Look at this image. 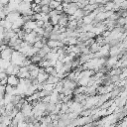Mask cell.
Wrapping results in <instances>:
<instances>
[{
    "label": "cell",
    "instance_id": "6da1fadb",
    "mask_svg": "<svg viewBox=\"0 0 127 127\" xmlns=\"http://www.w3.org/2000/svg\"><path fill=\"white\" fill-rule=\"evenodd\" d=\"M13 52H14V50L8 46L7 48H5L4 50H2V51L0 52V58L3 59V60H8V61H10Z\"/></svg>",
    "mask_w": 127,
    "mask_h": 127
},
{
    "label": "cell",
    "instance_id": "7a4b0ae2",
    "mask_svg": "<svg viewBox=\"0 0 127 127\" xmlns=\"http://www.w3.org/2000/svg\"><path fill=\"white\" fill-rule=\"evenodd\" d=\"M17 76L19 78H29L30 77V72L28 66H20L19 72L17 73Z\"/></svg>",
    "mask_w": 127,
    "mask_h": 127
},
{
    "label": "cell",
    "instance_id": "3957f363",
    "mask_svg": "<svg viewBox=\"0 0 127 127\" xmlns=\"http://www.w3.org/2000/svg\"><path fill=\"white\" fill-rule=\"evenodd\" d=\"M20 81V78L15 74H10L7 76V84L12 86H17Z\"/></svg>",
    "mask_w": 127,
    "mask_h": 127
},
{
    "label": "cell",
    "instance_id": "277c9868",
    "mask_svg": "<svg viewBox=\"0 0 127 127\" xmlns=\"http://www.w3.org/2000/svg\"><path fill=\"white\" fill-rule=\"evenodd\" d=\"M48 76H49V74H48L46 71H44V72H39V74L37 75L36 79L38 80L39 83H45L46 80L48 79Z\"/></svg>",
    "mask_w": 127,
    "mask_h": 127
},
{
    "label": "cell",
    "instance_id": "5b68a950",
    "mask_svg": "<svg viewBox=\"0 0 127 127\" xmlns=\"http://www.w3.org/2000/svg\"><path fill=\"white\" fill-rule=\"evenodd\" d=\"M0 25L4 28V29H11L12 28V23L6 19H2L0 20Z\"/></svg>",
    "mask_w": 127,
    "mask_h": 127
},
{
    "label": "cell",
    "instance_id": "8992f818",
    "mask_svg": "<svg viewBox=\"0 0 127 127\" xmlns=\"http://www.w3.org/2000/svg\"><path fill=\"white\" fill-rule=\"evenodd\" d=\"M61 4H62V2H59V1H57V0H51L49 6H50V8L53 10V9H57Z\"/></svg>",
    "mask_w": 127,
    "mask_h": 127
},
{
    "label": "cell",
    "instance_id": "52a82bcc",
    "mask_svg": "<svg viewBox=\"0 0 127 127\" xmlns=\"http://www.w3.org/2000/svg\"><path fill=\"white\" fill-rule=\"evenodd\" d=\"M51 11H52V9L50 8V6H49V5H43V6H41V13L48 15Z\"/></svg>",
    "mask_w": 127,
    "mask_h": 127
},
{
    "label": "cell",
    "instance_id": "ba28073f",
    "mask_svg": "<svg viewBox=\"0 0 127 127\" xmlns=\"http://www.w3.org/2000/svg\"><path fill=\"white\" fill-rule=\"evenodd\" d=\"M43 46H44V44H43V42L41 41V40H39V41H36L34 44H33V47H35V48H37V49H42L43 48Z\"/></svg>",
    "mask_w": 127,
    "mask_h": 127
},
{
    "label": "cell",
    "instance_id": "9c48e42d",
    "mask_svg": "<svg viewBox=\"0 0 127 127\" xmlns=\"http://www.w3.org/2000/svg\"><path fill=\"white\" fill-rule=\"evenodd\" d=\"M0 84L1 85H7V78H3V79H0Z\"/></svg>",
    "mask_w": 127,
    "mask_h": 127
},
{
    "label": "cell",
    "instance_id": "30bf717a",
    "mask_svg": "<svg viewBox=\"0 0 127 127\" xmlns=\"http://www.w3.org/2000/svg\"><path fill=\"white\" fill-rule=\"evenodd\" d=\"M0 92L5 93V86H4V85H1V84H0Z\"/></svg>",
    "mask_w": 127,
    "mask_h": 127
}]
</instances>
